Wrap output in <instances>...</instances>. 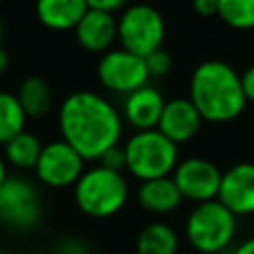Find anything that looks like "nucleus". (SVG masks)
Returning a JSON list of instances; mask_svg holds the SVG:
<instances>
[{"label": "nucleus", "instance_id": "nucleus-14", "mask_svg": "<svg viewBox=\"0 0 254 254\" xmlns=\"http://www.w3.org/2000/svg\"><path fill=\"white\" fill-rule=\"evenodd\" d=\"M77 44L89 54H105L117 42V18L103 10H87L73 30Z\"/></svg>", "mask_w": 254, "mask_h": 254}, {"label": "nucleus", "instance_id": "nucleus-22", "mask_svg": "<svg viewBox=\"0 0 254 254\" xmlns=\"http://www.w3.org/2000/svg\"><path fill=\"white\" fill-rule=\"evenodd\" d=\"M145 65H147L151 79L153 77H165L173 67V56L165 48H159V50L151 52L149 56H145Z\"/></svg>", "mask_w": 254, "mask_h": 254}, {"label": "nucleus", "instance_id": "nucleus-21", "mask_svg": "<svg viewBox=\"0 0 254 254\" xmlns=\"http://www.w3.org/2000/svg\"><path fill=\"white\" fill-rule=\"evenodd\" d=\"M216 16L232 30H254V0H218Z\"/></svg>", "mask_w": 254, "mask_h": 254}, {"label": "nucleus", "instance_id": "nucleus-1", "mask_svg": "<svg viewBox=\"0 0 254 254\" xmlns=\"http://www.w3.org/2000/svg\"><path fill=\"white\" fill-rule=\"evenodd\" d=\"M123 123L121 111L105 95L91 89L69 93L58 109L62 139L85 161H99L105 151L119 145Z\"/></svg>", "mask_w": 254, "mask_h": 254}, {"label": "nucleus", "instance_id": "nucleus-33", "mask_svg": "<svg viewBox=\"0 0 254 254\" xmlns=\"http://www.w3.org/2000/svg\"><path fill=\"white\" fill-rule=\"evenodd\" d=\"M2 2H4V0H0V4H2Z\"/></svg>", "mask_w": 254, "mask_h": 254}, {"label": "nucleus", "instance_id": "nucleus-16", "mask_svg": "<svg viewBox=\"0 0 254 254\" xmlns=\"http://www.w3.org/2000/svg\"><path fill=\"white\" fill-rule=\"evenodd\" d=\"M87 10L85 0H36L38 22L54 32L75 30Z\"/></svg>", "mask_w": 254, "mask_h": 254}, {"label": "nucleus", "instance_id": "nucleus-26", "mask_svg": "<svg viewBox=\"0 0 254 254\" xmlns=\"http://www.w3.org/2000/svg\"><path fill=\"white\" fill-rule=\"evenodd\" d=\"M190 4H192V10L202 18L216 16L218 12V0H190Z\"/></svg>", "mask_w": 254, "mask_h": 254}, {"label": "nucleus", "instance_id": "nucleus-13", "mask_svg": "<svg viewBox=\"0 0 254 254\" xmlns=\"http://www.w3.org/2000/svg\"><path fill=\"white\" fill-rule=\"evenodd\" d=\"M165 101L167 99L159 91V87L147 83V85H143V87H139V89H135L123 97L121 117L135 131L157 129Z\"/></svg>", "mask_w": 254, "mask_h": 254}, {"label": "nucleus", "instance_id": "nucleus-24", "mask_svg": "<svg viewBox=\"0 0 254 254\" xmlns=\"http://www.w3.org/2000/svg\"><path fill=\"white\" fill-rule=\"evenodd\" d=\"M97 163L107 167V169H111V171L123 173L125 171V149H123V145H115L109 151H105Z\"/></svg>", "mask_w": 254, "mask_h": 254}, {"label": "nucleus", "instance_id": "nucleus-32", "mask_svg": "<svg viewBox=\"0 0 254 254\" xmlns=\"http://www.w3.org/2000/svg\"><path fill=\"white\" fill-rule=\"evenodd\" d=\"M0 254H4V252H2V250H0Z\"/></svg>", "mask_w": 254, "mask_h": 254}, {"label": "nucleus", "instance_id": "nucleus-5", "mask_svg": "<svg viewBox=\"0 0 254 254\" xmlns=\"http://www.w3.org/2000/svg\"><path fill=\"white\" fill-rule=\"evenodd\" d=\"M125 171L137 181L171 177L179 165V145L167 139L159 129L133 131L123 143Z\"/></svg>", "mask_w": 254, "mask_h": 254}, {"label": "nucleus", "instance_id": "nucleus-17", "mask_svg": "<svg viewBox=\"0 0 254 254\" xmlns=\"http://www.w3.org/2000/svg\"><path fill=\"white\" fill-rule=\"evenodd\" d=\"M181 236L165 220L145 224L135 238V254H179Z\"/></svg>", "mask_w": 254, "mask_h": 254}, {"label": "nucleus", "instance_id": "nucleus-28", "mask_svg": "<svg viewBox=\"0 0 254 254\" xmlns=\"http://www.w3.org/2000/svg\"><path fill=\"white\" fill-rule=\"evenodd\" d=\"M232 254H254V236H248V238L240 240L232 248Z\"/></svg>", "mask_w": 254, "mask_h": 254}, {"label": "nucleus", "instance_id": "nucleus-4", "mask_svg": "<svg viewBox=\"0 0 254 254\" xmlns=\"http://www.w3.org/2000/svg\"><path fill=\"white\" fill-rule=\"evenodd\" d=\"M238 216L218 198L194 204L185 220V238L198 254H222L236 238Z\"/></svg>", "mask_w": 254, "mask_h": 254}, {"label": "nucleus", "instance_id": "nucleus-10", "mask_svg": "<svg viewBox=\"0 0 254 254\" xmlns=\"http://www.w3.org/2000/svg\"><path fill=\"white\" fill-rule=\"evenodd\" d=\"M171 177H173L183 200L200 204V202L218 198L222 171L214 161H210L206 157L181 159Z\"/></svg>", "mask_w": 254, "mask_h": 254}, {"label": "nucleus", "instance_id": "nucleus-23", "mask_svg": "<svg viewBox=\"0 0 254 254\" xmlns=\"http://www.w3.org/2000/svg\"><path fill=\"white\" fill-rule=\"evenodd\" d=\"M52 254H91V248L85 240L75 238V236H67L56 244Z\"/></svg>", "mask_w": 254, "mask_h": 254}, {"label": "nucleus", "instance_id": "nucleus-18", "mask_svg": "<svg viewBox=\"0 0 254 254\" xmlns=\"http://www.w3.org/2000/svg\"><path fill=\"white\" fill-rule=\"evenodd\" d=\"M16 97L28 117L38 119L52 109V87L44 77H38V75L26 77L20 83Z\"/></svg>", "mask_w": 254, "mask_h": 254}, {"label": "nucleus", "instance_id": "nucleus-7", "mask_svg": "<svg viewBox=\"0 0 254 254\" xmlns=\"http://www.w3.org/2000/svg\"><path fill=\"white\" fill-rule=\"evenodd\" d=\"M42 220V196L24 177H8L0 187V222L14 230H34Z\"/></svg>", "mask_w": 254, "mask_h": 254}, {"label": "nucleus", "instance_id": "nucleus-25", "mask_svg": "<svg viewBox=\"0 0 254 254\" xmlns=\"http://www.w3.org/2000/svg\"><path fill=\"white\" fill-rule=\"evenodd\" d=\"M85 2H87V8L103 10V12H109V14L121 12L123 8H127L131 4V0H85Z\"/></svg>", "mask_w": 254, "mask_h": 254}, {"label": "nucleus", "instance_id": "nucleus-9", "mask_svg": "<svg viewBox=\"0 0 254 254\" xmlns=\"http://www.w3.org/2000/svg\"><path fill=\"white\" fill-rule=\"evenodd\" d=\"M85 171V159L64 139L50 141L42 147L34 167L36 179L50 189H69Z\"/></svg>", "mask_w": 254, "mask_h": 254}, {"label": "nucleus", "instance_id": "nucleus-3", "mask_svg": "<svg viewBox=\"0 0 254 254\" xmlns=\"http://www.w3.org/2000/svg\"><path fill=\"white\" fill-rule=\"evenodd\" d=\"M73 200L89 218H111L129 200V183L123 173L95 165L83 171L73 185Z\"/></svg>", "mask_w": 254, "mask_h": 254}, {"label": "nucleus", "instance_id": "nucleus-30", "mask_svg": "<svg viewBox=\"0 0 254 254\" xmlns=\"http://www.w3.org/2000/svg\"><path fill=\"white\" fill-rule=\"evenodd\" d=\"M10 175H8V163H6V159H4V153H0V187L4 185V181L8 179Z\"/></svg>", "mask_w": 254, "mask_h": 254}, {"label": "nucleus", "instance_id": "nucleus-20", "mask_svg": "<svg viewBox=\"0 0 254 254\" xmlns=\"http://www.w3.org/2000/svg\"><path fill=\"white\" fill-rule=\"evenodd\" d=\"M28 115L22 109L16 93L0 91V145H6L26 129Z\"/></svg>", "mask_w": 254, "mask_h": 254}, {"label": "nucleus", "instance_id": "nucleus-27", "mask_svg": "<svg viewBox=\"0 0 254 254\" xmlns=\"http://www.w3.org/2000/svg\"><path fill=\"white\" fill-rule=\"evenodd\" d=\"M240 81H242V89H244L246 101L248 103H254V64H250L240 73Z\"/></svg>", "mask_w": 254, "mask_h": 254}, {"label": "nucleus", "instance_id": "nucleus-19", "mask_svg": "<svg viewBox=\"0 0 254 254\" xmlns=\"http://www.w3.org/2000/svg\"><path fill=\"white\" fill-rule=\"evenodd\" d=\"M42 147L44 145L38 139V135L24 129L22 133H18L14 139H10L4 145V159H6V163H10L16 169H22V171L32 169L34 171L38 157L42 153Z\"/></svg>", "mask_w": 254, "mask_h": 254}, {"label": "nucleus", "instance_id": "nucleus-11", "mask_svg": "<svg viewBox=\"0 0 254 254\" xmlns=\"http://www.w3.org/2000/svg\"><path fill=\"white\" fill-rule=\"evenodd\" d=\"M218 200L238 218L254 214V161H238L222 171Z\"/></svg>", "mask_w": 254, "mask_h": 254}, {"label": "nucleus", "instance_id": "nucleus-6", "mask_svg": "<svg viewBox=\"0 0 254 254\" xmlns=\"http://www.w3.org/2000/svg\"><path fill=\"white\" fill-rule=\"evenodd\" d=\"M167 24L159 8L147 2L129 4L117 18V42L119 48L133 52L141 58L163 48Z\"/></svg>", "mask_w": 254, "mask_h": 254}, {"label": "nucleus", "instance_id": "nucleus-29", "mask_svg": "<svg viewBox=\"0 0 254 254\" xmlns=\"http://www.w3.org/2000/svg\"><path fill=\"white\" fill-rule=\"evenodd\" d=\"M8 65H10V56H8V52L0 46V75L8 69Z\"/></svg>", "mask_w": 254, "mask_h": 254}, {"label": "nucleus", "instance_id": "nucleus-31", "mask_svg": "<svg viewBox=\"0 0 254 254\" xmlns=\"http://www.w3.org/2000/svg\"><path fill=\"white\" fill-rule=\"evenodd\" d=\"M2 36H4V28H2V20H0V46H2Z\"/></svg>", "mask_w": 254, "mask_h": 254}, {"label": "nucleus", "instance_id": "nucleus-2", "mask_svg": "<svg viewBox=\"0 0 254 254\" xmlns=\"http://www.w3.org/2000/svg\"><path fill=\"white\" fill-rule=\"evenodd\" d=\"M206 123H230L238 119L248 101L240 73L222 60L200 62L189 77V95Z\"/></svg>", "mask_w": 254, "mask_h": 254}, {"label": "nucleus", "instance_id": "nucleus-15", "mask_svg": "<svg viewBox=\"0 0 254 254\" xmlns=\"http://www.w3.org/2000/svg\"><path fill=\"white\" fill-rule=\"evenodd\" d=\"M135 198L143 210L157 214V216L177 210L183 202V196H181L173 177H161V179H151V181L139 183Z\"/></svg>", "mask_w": 254, "mask_h": 254}, {"label": "nucleus", "instance_id": "nucleus-12", "mask_svg": "<svg viewBox=\"0 0 254 254\" xmlns=\"http://www.w3.org/2000/svg\"><path fill=\"white\" fill-rule=\"evenodd\" d=\"M202 123L204 119L189 97H173L165 101L157 129L175 145H183L198 135Z\"/></svg>", "mask_w": 254, "mask_h": 254}, {"label": "nucleus", "instance_id": "nucleus-8", "mask_svg": "<svg viewBox=\"0 0 254 254\" xmlns=\"http://www.w3.org/2000/svg\"><path fill=\"white\" fill-rule=\"evenodd\" d=\"M97 79L107 91L125 97L131 91L147 85L151 77L145 58L123 48H111L109 52L101 54L97 62Z\"/></svg>", "mask_w": 254, "mask_h": 254}]
</instances>
